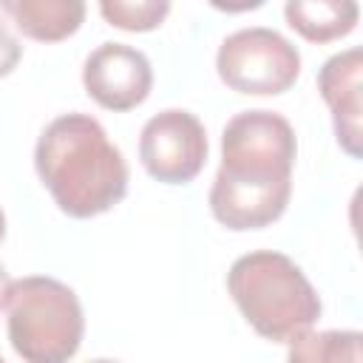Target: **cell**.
Instances as JSON below:
<instances>
[{
	"mask_svg": "<svg viewBox=\"0 0 363 363\" xmlns=\"http://www.w3.org/2000/svg\"><path fill=\"white\" fill-rule=\"evenodd\" d=\"M298 142L275 111H241L221 133V167L210 187V213L227 230H261L278 221L292 196Z\"/></svg>",
	"mask_w": 363,
	"mask_h": 363,
	"instance_id": "obj_1",
	"label": "cell"
},
{
	"mask_svg": "<svg viewBox=\"0 0 363 363\" xmlns=\"http://www.w3.org/2000/svg\"><path fill=\"white\" fill-rule=\"evenodd\" d=\"M34 167L54 204L71 218H94L128 193V164L105 128L88 113H62L45 125Z\"/></svg>",
	"mask_w": 363,
	"mask_h": 363,
	"instance_id": "obj_2",
	"label": "cell"
},
{
	"mask_svg": "<svg viewBox=\"0 0 363 363\" xmlns=\"http://www.w3.org/2000/svg\"><path fill=\"white\" fill-rule=\"evenodd\" d=\"M227 292L244 320L272 343H289L309 332L323 309L303 269L275 250L235 258L227 272Z\"/></svg>",
	"mask_w": 363,
	"mask_h": 363,
	"instance_id": "obj_3",
	"label": "cell"
},
{
	"mask_svg": "<svg viewBox=\"0 0 363 363\" xmlns=\"http://www.w3.org/2000/svg\"><path fill=\"white\" fill-rule=\"evenodd\" d=\"M11 349L28 363H65L79 352L85 315L77 292L48 275H26L6 286Z\"/></svg>",
	"mask_w": 363,
	"mask_h": 363,
	"instance_id": "obj_4",
	"label": "cell"
},
{
	"mask_svg": "<svg viewBox=\"0 0 363 363\" xmlns=\"http://www.w3.org/2000/svg\"><path fill=\"white\" fill-rule=\"evenodd\" d=\"M216 71L230 91L275 96L295 85L301 54L284 34L255 26L224 37L216 54Z\"/></svg>",
	"mask_w": 363,
	"mask_h": 363,
	"instance_id": "obj_5",
	"label": "cell"
},
{
	"mask_svg": "<svg viewBox=\"0 0 363 363\" xmlns=\"http://www.w3.org/2000/svg\"><path fill=\"white\" fill-rule=\"evenodd\" d=\"M139 159L156 182L187 184L207 162V130L196 113L167 108L145 122L139 136Z\"/></svg>",
	"mask_w": 363,
	"mask_h": 363,
	"instance_id": "obj_6",
	"label": "cell"
},
{
	"mask_svg": "<svg viewBox=\"0 0 363 363\" xmlns=\"http://www.w3.org/2000/svg\"><path fill=\"white\" fill-rule=\"evenodd\" d=\"M85 94L105 111H130L153 88L150 60L125 43H102L82 65Z\"/></svg>",
	"mask_w": 363,
	"mask_h": 363,
	"instance_id": "obj_7",
	"label": "cell"
},
{
	"mask_svg": "<svg viewBox=\"0 0 363 363\" xmlns=\"http://www.w3.org/2000/svg\"><path fill=\"white\" fill-rule=\"evenodd\" d=\"M318 91L332 111V125L337 145L352 156L360 159L363 153V130H360V91H363V51L346 48L323 62L318 71Z\"/></svg>",
	"mask_w": 363,
	"mask_h": 363,
	"instance_id": "obj_8",
	"label": "cell"
},
{
	"mask_svg": "<svg viewBox=\"0 0 363 363\" xmlns=\"http://www.w3.org/2000/svg\"><path fill=\"white\" fill-rule=\"evenodd\" d=\"M0 9L37 43H60L79 31L85 23V0H0Z\"/></svg>",
	"mask_w": 363,
	"mask_h": 363,
	"instance_id": "obj_9",
	"label": "cell"
},
{
	"mask_svg": "<svg viewBox=\"0 0 363 363\" xmlns=\"http://www.w3.org/2000/svg\"><path fill=\"white\" fill-rule=\"evenodd\" d=\"M284 17L306 43L323 45L357 28L360 6L357 0H286Z\"/></svg>",
	"mask_w": 363,
	"mask_h": 363,
	"instance_id": "obj_10",
	"label": "cell"
},
{
	"mask_svg": "<svg viewBox=\"0 0 363 363\" xmlns=\"http://www.w3.org/2000/svg\"><path fill=\"white\" fill-rule=\"evenodd\" d=\"M363 335L360 332H303L289 343V360L306 363H335V360H360Z\"/></svg>",
	"mask_w": 363,
	"mask_h": 363,
	"instance_id": "obj_11",
	"label": "cell"
},
{
	"mask_svg": "<svg viewBox=\"0 0 363 363\" xmlns=\"http://www.w3.org/2000/svg\"><path fill=\"white\" fill-rule=\"evenodd\" d=\"M99 14L122 31H153L170 14V0H99Z\"/></svg>",
	"mask_w": 363,
	"mask_h": 363,
	"instance_id": "obj_12",
	"label": "cell"
},
{
	"mask_svg": "<svg viewBox=\"0 0 363 363\" xmlns=\"http://www.w3.org/2000/svg\"><path fill=\"white\" fill-rule=\"evenodd\" d=\"M20 57H23L20 40H17V37L11 34V28L0 20V77H9V74L17 68Z\"/></svg>",
	"mask_w": 363,
	"mask_h": 363,
	"instance_id": "obj_13",
	"label": "cell"
},
{
	"mask_svg": "<svg viewBox=\"0 0 363 363\" xmlns=\"http://www.w3.org/2000/svg\"><path fill=\"white\" fill-rule=\"evenodd\" d=\"M207 3L218 11H227V14H244V11L261 9L267 0H207Z\"/></svg>",
	"mask_w": 363,
	"mask_h": 363,
	"instance_id": "obj_14",
	"label": "cell"
},
{
	"mask_svg": "<svg viewBox=\"0 0 363 363\" xmlns=\"http://www.w3.org/2000/svg\"><path fill=\"white\" fill-rule=\"evenodd\" d=\"M9 272H6V267L0 264V306H3V301H6V286H9Z\"/></svg>",
	"mask_w": 363,
	"mask_h": 363,
	"instance_id": "obj_15",
	"label": "cell"
},
{
	"mask_svg": "<svg viewBox=\"0 0 363 363\" xmlns=\"http://www.w3.org/2000/svg\"><path fill=\"white\" fill-rule=\"evenodd\" d=\"M6 238V216H3V207H0V241Z\"/></svg>",
	"mask_w": 363,
	"mask_h": 363,
	"instance_id": "obj_16",
	"label": "cell"
}]
</instances>
